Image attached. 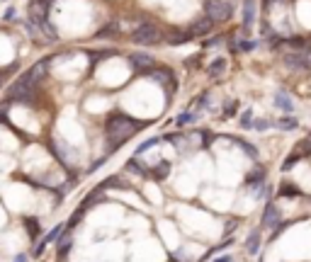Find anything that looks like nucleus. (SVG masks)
Wrapping results in <instances>:
<instances>
[{
  "instance_id": "23",
  "label": "nucleus",
  "mask_w": 311,
  "mask_h": 262,
  "mask_svg": "<svg viewBox=\"0 0 311 262\" xmlns=\"http://www.w3.org/2000/svg\"><path fill=\"white\" fill-rule=\"evenodd\" d=\"M241 126L243 129H253V112L251 110H246V114L241 116Z\"/></svg>"
},
{
  "instance_id": "1",
  "label": "nucleus",
  "mask_w": 311,
  "mask_h": 262,
  "mask_svg": "<svg viewBox=\"0 0 311 262\" xmlns=\"http://www.w3.org/2000/svg\"><path fill=\"white\" fill-rule=\"evenodd\" d=\"M139 129H141V124L127 114H112L107 119V126H105L107 139H110L114 146H119V144H124L127 139H132Z\"/></svg>"
},
{
  "instance_id": "4",
  "label": "nucleus",
  "mask_w": 311,
  "mask_h": 262,
  "mask_svg": "<svg viewBox=\"0 0 311 262\" xmlns=\"http://www.w3.org/2000/svg\"><path fill=\"white\" fill-rule=\"evenodd\" d=\"M204 12L212 22H226L233 15V5L226 0H207L204 2Z\"/></svg>"
},
{
  "instance_id": "5",
  "label": "nucleus",
  "mask_w": 311,
  "mask_h": 262,
  "mask_svg": "<svg viewBox=\"0 0 311 262\" xmlns=\"http://www.w3.org/2000/svg\"><path fill=\"white\" fill-rule=\"evenodd\" d=\"M49 63H51L49 58H42V61H37V63L29 68V73L25 75L29 85H37L39 80H44V75H46V71H49Z\"/></svg>"
},
{
  "instance_id": "15",
  "label": "nucleus",
  "mask_w": 311,
  "mask_h": 262,
  "mask_svg": "<svg viewBox=\"0 0 311 262\" xmlns=\"http://www.w3.org/2000/svg\"><path fill=\"white\" fill-rule=\"evenodd\" d=\"M151 78H153V80H158L161 85H166L173 75H170V71H166V68H151Z\"/></svg>"
},
{
  "instance_id": "20",
  "label": "nucleus",
  "mask_w": 311,
  "mask_h": 262,
  "mask_svg": "<svg viewBox=\"0 0 311 262\" xmlns=\"http://www.w3.org/2000/svg\"><path fill=\"white\" fill-rule=\"evenodd\" d=\"M158 144H161V139H158V136H156V139H148L146 144H141L139 148H136V155H141V153H146V150H151L153 146H158Z\"/></svg>"
},
{
  "instance_id": "29",
  "label": "nucleus",
  "mask_w": 311,
  "mask_h": 262,
  "mask_svg": "<svg viewBox=\"0 0 311 262\" xmlns=\"http://www.w3.org/2000/svg\"><path fill=\"white\" fill-rule=\"evenodd\" d=\"M214 262H231V258H228V255H224V258H219V260H214Z\"/></svg>"
},
{
  "instance_id": "28",
  "label": "nucleus",
  "mask_w": 311,
  "mask_h": 262,
  "mask_svg": "<svg viewBox=\"0 0 311 262\" xmlns=\"http://www.w3.org/2000/svg\"><path fill=\"white\" fill-rule=\"evenodd\" d=\"M253 46H255L253 41H238V49H243V51H251Z\"/></svg>"
},
{
  "instance_id": "19",
  "label": "nucleus",
  "mask_w": 311,
  "mask_h": 262,
  "mask_svg": "<svg viewBox=\"0 0 311 262\" xmlns=\"http://www.w3.org/2000/svg\"><path fill=\"white\" fill-rule=\"evenodd\" d=\"M114 34H119L117 25H107V27H102L100 32H97V39H105V37H114Z\"/></svg>"
},
{
  "instance_id": "22",
  "label": "nucleus",
  "mask_w": 311,
  "mask_h": 262,
  "mask_svg": "<svg viewBox=\"0 0 311 262\" xmlns=\"http://www.w3.org/2000/svg\"><path fill=\"white\" fill-rule=\"evenodd\" d=\"M258 243H260V235H258V233H253V235L248 238V245H246L251 255H255V253H258Z\"/></svg>"
},
{
  "instance_id": "6",
  "label": "nucleus",
  "mask_w": 311,
  "mask_h": 262,
  "mask_svg": "<svg viewBox=\"0 0 311 262\" xmlns=\"http://www.w3.org/2000/svg\"><path fill=\"white\" fill-rule=\"evenodd\" d=\"M212 29H214V22L204 15V17H199V20H195L190 25V37H207Z\"/></svg>"
},
{
  "instance_id": "24",
  "label": "nucleus",
  "mask_w": 311,
  "mask_h": 262,
  "mask_svg": "<svg viewBox=\"0 0 311 262\" xmlns=\"http://www.w3.org/2000/svg\"><path fill=\"white\" fill-rule=\"evenodd\" d=\"M127 170H129V173H136V175H146V168H141L136 160H129V163H127Z\"/></svg>"
},
{
  "instance_id": "27",
  "label": "nucleus",
  "mask_w": 311,
  "mask_h": 262,
  "mask_svg": "<svg viewBox=\"0 0 311 262\" xmlns=\"http://www.w3.org/2000/svg\"><path fill=\"white\" fill-rule=\"evenodd\" d=\"M236 144H238V146H241V148H243V150H246V153H248V155H251V158H253V160H255V158H258V150H255V148H253V146H248V144H243V141H236Z\"/></svg>"
},
{
  "instance_id": "18",
  "label": "nucleus",
  "mask_w": 311,
  "mask_h": 262,
  "mask_svg": "<svg viewBox=\"0 0 311 262\" xmlns=\"http://www.w3.org/2000/svg\"><path fill=\"white\" fill-rule=\"evenodd\" d=\"M168 173H170V165L166 163V160H161V163L156 165V170H153V175H156L158 180H163V177H166Z\"/></svg>"
},
{
  "instance_id": "30",
  "label": "nucleus",
  "mask_w": 311,
  "mask_h": 262,
  "mask_svg": "<svg viewBox=\"0 0 311 262\" xmlns=\"http://www.w3.org/2000/svg\"><path fill=\"white\" fill-rule=\"evenodd\" d=\"M15 262H25V255H17V260Z\"/></svg>"
},
{
  "instance_id": "10",
  "label": "nucleus",
  "mask_w": 311,
  "mask_h": 262,
  "mask_svg": "<svg viewBox=\"0 0 311 262\" xmlns=\"http://www.w3.org/2000/svg\"><path fill=\"white\" fill-rule=\"evenodd\" d=\"M226 71V58H214L209 66H207V75L209 78H222Z\"/></svg>"
},
{
  "instance_id": "25",
  "label": "nucleus",
  "mask_w": 311,
  "mask_h": 262,
  "mask_svg": "<svg viewBox=\"0 0 311 262\" xmlns=\"http://www.w3.org/2000/svg\"><path fill=\"white\" fill-rule=\"evenodd\" d=\"M192 119H195V114H192V112H182V114H178V119H175V121L182 126V124H190Z\"/></svg>"
},
{
  "instance_id": "7",
  "label": "nucleus",
  "mask_w": 311,
  "mask_h": 262,
  "mask_svg": "<svg viewBox=\"0 0 311 262\" xmlns=\"http://www.w3.org/2000/svg\"><path fill=\"white\" fill-rule=\"evenodd\" d=\"M163 39H166V44H170V46H180V44L190 41L192 37H190V32H185V29H168V32L163 34Z\"/></svg>"
},
{
  "instance_id": "9",
  "label": "nucleus",
  "mask_w": 311,
  "mask_h": 262,
  "mask_svg": "<svg viewBox=\"0 0 311 262\" xmlns=\"http://www.w3.org/2000/svg\"><path fill=\"white\" fill-rule=\"evenodd\" d=\"M280 219H282L280 209H277L275 204H267V206H265V214H263V226H267V228H275V226L280 224Z\"/></svg>"
},
{
  "instance_id": "12",
  "label": "nucleus",
  "mask_w": 311,
  "mask_h": 262,
  "mask_svg": "<svg viewBox=\"0 0 311 262\" xmlns=\"http://www.w3.org/2000/svg\"><path fill=\"white\" fill-rule=\"evenodd\" d=\"M56 240H58V258L63 260V258H66V253L73 248V238H71V233H68V231H66V233L61 231V238H56Z\"/></svg>"
},
{
  "instance_id": "21",
  "label": "nucleus",
  "mask_w": 311,
  "mask_h": 262,
  "mask_svg": "<svg viewBox=\"0 0 311 262\" xmlns=\"http://www.w3.org/2000/svg\"><path fill=\"white\" fill-rule=\"evenodd\" d=\"M25 228L29 231V235H32V240H34V235L39 233V224H37V219H27V221H25Z\"/></svg>"
},
{
  "instance_id": "8",
  "label": "nucleus",
  "mask_w": 311,
  "mask_h": 262,
  "mask_svg": "<svg viewBox=\"0 0 311 262\" xmlns=\"http://www.w3.org/2000/svg\"><path fill=\"white\" fill-rule=\"evenodd\" d=\"M129 61H132V66L139 68V71H151L153 63H156V58L148 56V54H143V51H134V54L129 56Z\"/></svg>"
},
{
  "instance_id": "2",
  "label": "nucleus",
  "mask_w": 311,
  "mask_h": 262,
  "mask_svg": "<svg viewBox=\"0 0 311 262\" xmlns=\"http://www.w3.org/2000/svg\"><path fill=\"white\" fill-rule=\"evenodd\" d=\"M29 22L39 29L44 37L56 39V29L49 22V0H32L29 2Z\"/></svg>"
},
{
  "instance_id": "13",
  "label": "nucleus",
  "mask_w": 311,
  "mask_h": 262,
  "mask_svg": "<svg viewBox=\"0 0 311 262\" xmlns=\"http://www.w3.org/2000/svg\"><path fill=\"white\" fill-rule=\"evenodd\" d=\"M275 105H277L280 110H284V112H292V110H294V105H292V100H289L287 92H277V95H275Z\"/></svg>"
},
{
  "instance_id": "11",
  "label": "nucleus",
  "mask_w": 311,
  "mask_h": 262,
  "mask_svg": "<svg viewBox=\"0 0 311 262\" xmlns=\"http://www.w3.org/2000/svg\"><path fill=\"white\" fill-rule=\"evenodd\" d=\"M61 231H63V226H54L51 231H49V233H46V235H44V240H42V243L37 245V250H34V255H42V253H44V248H46L49 243H54V240H56L58 235H61Z\"/></svg>"
},
{
  "instance_id": "14",
  "label": "nucleus",
  "mask_w": 311,
  "mask_h": 262,
  "mask_svg": "<svg viewBox=\"0 0 311 262\" xmlns=\"http://www.w3.org/2000/svg\"><path fill=\"white\" fill-rule=\"evenodd\" d=\"M253 15H255L253 0H246V2H243V25H246V27L253 25Z\"/></svg>"
},
{
  "instance_id": "16",
  "label": "nucleus",
  "mask_w": 311,
  "mask_h": 262,
  "mask_svg": "<svg viewBox=\"0 0 311 262\" xmlns=\"http://www.w3.org/2000/svg\"><path fill=\"white\" fill-rule=\"evenodd\" d=\"M275 126H277V129H284V131H294L299 124H297V119H294V116H282Z\"/></svg>"
},
{
  "instance_id": "3",
  "label": "nucleus",
  "mask_w": 311,
  "mask_h": 262,
  "mask_svg": "<svg viewBox=\"0 0 311 262\" xmlns=\"http://www.w3.org/2000/svg\"><path fill=\"white\" fill-rule=\"evenodd\" d=\"M132 39L134 44H146V46H156L163 41V32L156 27V25H148V22H141L139 27L132 32Z\"/></svg>"
},
{
  "instance_id": "17",
  "label": "nucleus",
  "mask_w": 311,
  "mask_h": 262,
  "mask_svg": "<svg viewBox=\"0 0 311 262\" xmlns=\"http://www.w3.org/2000/svg\"><path fill=\"white\" fill-rule=\"evenodd\" d=\"M280 194L282 197H299V187H294V185H280Z\"/></svg>"
},
{
  "instance_id": "26",
  "label": "nucleus",
  "mask_w": 311,
  "mask_h": 262,
  "mask_svg": "<svg viewBox=\"0 0 311 262\" xmlns=\"http://www.w3.org/2000/svg\"><path fill=\"white\" fill-rule=\"evenodd\" d=\"M270 126H272V124H270L267 119H258V121L253 124V129H258V131H267Z\"/></svg>"
}]
</instances>
